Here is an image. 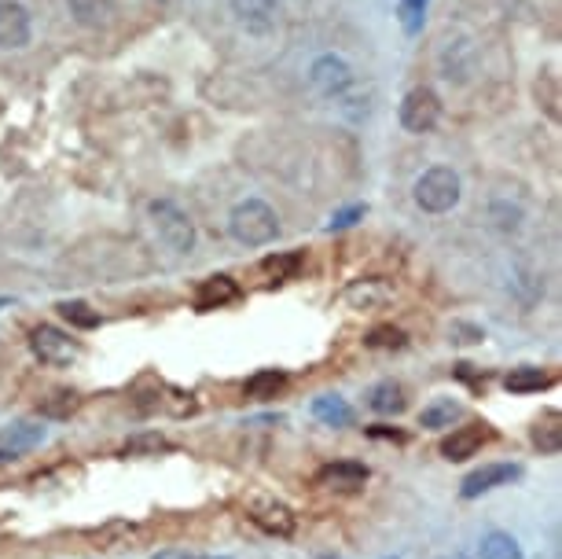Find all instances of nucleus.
<instances>
[{"label":"nucleus","mask_w":562,"mask_h":559,"mask_svg":"<svg viewBox=\"0 0 562 559\" xmlns=\"http://www.w3.org/2000/svg\"><path fill=\"white\" fill-rule=\"evenodd\" d=\"M228 232L243 247H265V243H272L280 236V214L265 199H243V203L232 206Z\"/></svg>","instance_id":"nucleus-1"},{"label":"nucleus","mask_w":562,"mask_h":559,"mask_svg":"<svg viewBox=\"0 0 562 559\" xmlns=\"http://www.w3.org/2000/svg\"><path fill=\"white\" fill-rule=\"evenodd\" d=\"M460 195H463L460 173L452 170V166H430L427 173H419L416 188H412L416 206L427 210V214H449L452 206L460 203Z\"/></svg>","instance_id":"nucleus-2"},{"label":"nucleus","mask_w":562,"mask_h":559,"mask_svg":"<svg viewBox=\"0 0 562 559\" xmlns=\"http://www.w3.org/2000/svg\"><path fill=\"white\" fill-rule=\"evenodd\" d=\"M147 214L155 221L158 240L166 243L169 251H177V254L195 251V221L184 206H177L173 199H151V203H147Z\"/></svg>","instance_id":"nucleus-3"},{"label":"nucleus","mask_w":562,"mask_h":559,"mask_svg":"<svg viewBox=\"0 0 562 559\" xmlns=\"http://www.w3.org/2000/svg\"><path fill=\"white\" fill-rule=\"evenodd\" d=\"M397 118H401V129H405V133H412V137H423V133H430V129L441 122L438 92L427 89V85L412 89L405 100H401V111H397Z\"/></svg>","instance_id":"nucleus-4"},{"label":"nucleus","mask_w":562,"mask_h":559,"mask_svg":"<svg viewBox=\"0 0 562 559\" xmlns=\"http://www.w3.org/2000/svg\"><path fill=\"white\" fill-rule=\"evenodd\" d=\"M30 350L41 365H52V368H63V365H74L78 361V343L70 339L67 331L52 328V324H41V328L30 331Z\"/></svg>","instance_id":"nucleus-5"},{"label":"nucleus","mask_w":562,"mask_h":559,"mask_svg":"<svg viewBox=\"0 0 562 559\" xmlns=\"http://www.w3.org/2000/svg\"><path fill=\"white\" fill-rule=\"evenodd\" d=\"M232 19L239 30H247L250 37H269L280 26V0H228Z\"/></svg>","instance_id":"nucleus-6"},{"label":"nucleus","mask_w":562,"mask_h":559,"mask_svg":"<svg viewBox=\"0 0 562 559\" xmlns=\"http://www.w3.org/2000/svg\"><path fill=\"white\" fill-rule=\"evenodd\" d=\"M309 85H313L320 96H342V92L353 85V67H349L342 56H335V52H324V56H316L313 67H309Z\"/></svg>","instance_id":"nucleus-7"},{"label":"nucleus","mask_w":562,"mask_h":559,"mask_svg":"<svg viewBox=\"0 0 562 559\" xmlns=\"http://www.w3.org/2000/svg\"><path fill=\"white\" fill-rule=\"evenodd\" d=\"M515 479H522V468L518 464H485V468L471 471L460 486V497L463 501H474V497H482L489 490H500V486H511Z\"/></svg>","instance_id":"nucleus-8"},{"label":"nucleus","mask_w":562,"mask_h":559,"mask_svg":"<svg viewBox=\"0 0 562 559\" xmlns=\"http://www.w3.org/2000/svg\"><path fill=\"white\" fill-rule=\"evenodd\" d=\"M34 37V23L19 0H0V48H26Z\"/></svg>","instance_id":"nucleus-9"},{"label":"nucleus","mask_w":562,"mask_h":559,"mask_svg":"<svg viewBox=\"0 0 562 559\" xmlns=\"http://www.w3.org/2000/svg\"><path fill=\"white\" fill-rule=\"evenodd\" d=\"M493 438L489 431V423H467V427H456V431L441 442V457L452 460V464H460V460H471L485 442Z\"/></svg>","instance_id":"nucleus-10"},{"label":"nucleus","mask_w":562,"mask_h":559,"mask_svg":"<svg viewBox=\"0 0 562 559\" xmlns=\"http://www.w3.org/2000/svg\"><path fill=\"white\" fill-rule=\"evenodd\" d=\"M474 59L478 56H474V45L467 37H449L445 48H441V74L449 81H456V85H463L474 74Z\"/></svg>","instance_id":"nucleus-11"},{"label":"nucleus","mask_w":562,"mask_h":559,"mask_svg":"<svg viewBox=\"0 0 562 559\" xmlns=\"http://www.w3.org/2000/svg\"><path fill=\"white\" fill-rule=\"evenodd\" d=\"M250 519H254L265 534H276V537H291L294 526H298L294 512L283 501H254L250 504Z\"/></svg>","instance_id":"nucleus-12"},{"label":"nucleus","mask_w":562,"mask_h":559,"mask_svg":"<svg viewBox=\"0 0 562 559\" xmlns=\"http://www.w3.org/2000/svg\"><path fill=\"white\" fill-rule=\"evenodd\" d=\"M364 482H368V468L357 460H338L316 471V486H327V490H360Z\"/></svg>","instance_id":"nucleus-13"},{"label":"nucleus","mask_w":562,"mask_h":559,"mask_svg":"<svg viewBox=\"0 0 562 559\" xmlns=\"http://www.w3.org/2000/svg\"><path fill=\"white\" fill-rule=\"evenodd\" d=\"M41 442H45V427L41 423H15L8 431H0V453L8 460H15L19 453H30Z\"/></svg>","instance_id":"nucleus-14"},{"label":"nucleus","mask_w":562,"mask_h":559,"mask_svg":"<svg viewBox=\"0 0 562 559\" xmlns=\"http://www.w3.org/2000/svg\"><path fill=\"white\" fill-rule=\"evenodd\" d=\"M236 298H239V284L232 276H210V280H203V287H199L195 306L203 309V313H210V309H221V306H228V302H236Z\"/></svg>","instance_id":"nucleus-15"},{"label":"nucleus","mask_w":562,"mask_h":559,"mask_svg":"<svg viewBox=\"0 0 562 559\" xmlns=\"http://www.w3.org/2000/svg\"><path fill=\"white\" fill-rule=\"evenodd\" d=\"M368 409L379 412V416H397L405 412V387L394 383V379H383L368 390Z\"/></svg>","instance_id":"nucleus-16"},{"label":"nucleus","mask_w":562,"mask_h":559,"mask_svg":"<svg viewBox=\"0 0 562 559\" xmlns=\"http://www.w3.org/2000/svg\"><path fill=\"white\" fill-rule=\"evenodd\" d=\"M67 8H70V15H74V23L96 30V26L111 23L114 0H67Z\"/></svg>","instance_id":"nucleus-17"},{"label":"nucleus","mask_w":562,"mask_h":559,"mask_svg":"<svg viewBox=\"0 0 562 559\" xmlns=\"http://www.w3.org/2000/svg\"><path fill=\"white\" fill-rule=\"evenodd\" d=\"M529 438H533V445H537L540 453H562V416L559 412H548V416H540L537 423H533V431H529Z\"/></svg>","instance_id":"nucleus-18"},{"label":"nucleus","mask_w":562,"mask_h":559,"mask_svg":"<svg viewBox=\"0 0 562 559\" xmlns=\"http://www.w3.org/2000/svg\"><path fill=\"white\" fill-rule=\"evenodd\" d=\"M313 416L327 427H349L353 423V409H349L346 398H338V394H320L313 401Z\"/></svg>","instance_id":"nucleus-19"},{"label":"nucleus","mask_w":562,"mask_h":559,"mask_svg":"<svg viewBox=\"0 0 562 559\" xmlns=\"http://www.w3.org/2000/svg\"><path fill=\"white\" fill-rule=\"evenodd\" d=\"M287 387V372H280V368H261V372H254V376L247 379V398L254 401H269L276 398L280 390Z\"/></svg>","instance_id":"nucleus-20"},{"label":"nucleus","mask_w":562,"mask_h":559,"mask_svg":"<svg viewBox=\"0 0 562 559\" xmlns=\"http://www.w3.org/2000/svg\"><path fill=\"white\" fill-rule=\"evenodd\" d=\"M548 383H551L548 372H544V368H533V365L511 368L504 379V387L511 390V394H537V390H544Z\"/></svg>","instance_id":"nucleus-21"},{"label":"nucleus","mask_w":562,"mask_h":559,"mask_svg":"<svg viewBox=\"0 0 562 559\" xmlns=\"http://www.w3.org/2000/svg\"><path fill=\"white\" fill-rule=\"evenodd\" d=\"M489 221H493L496 232H504V236H515V232L522 229L526 214H522V206L511 203V199H496V203H489Z\"/></svg>","instance_id":"nucleus-22"},{"label":"nucleus","mask_w":562,"mask_h":559,"mask_svg":"<svg viewBox=\"0 0 562 559\" xmlns=\"http://www.w3.org/2000/svg\"><path fill=\"white\" fill-rule=\"evenodd\" d=\"M478 556H482V559H526V556H522V545H518L511 534H504V530L485 534L482 548H478Z\"/></svg>","instance_id":"nucleus-23"},{"label":"nucleus","mask_w":562,"mask_h":559,"mask_svg":"<svg viewBox=\"0 0 562 559\" xmlns=\"http://www.w3.org/2000/svg\"><path fill=\"white\" fill-rule=\"evenodd\" d=\"M456 420H460V405H456L452 398L430 401L427 409L419 412V423H423L427 431H441V427H452Z\"/></svg>","instance_id":"nucleus-24"},{"label":"nucleus","mask_w":562,"mask_h":559,"mask_svg":"<svg viewBox=\"0 0 562 559\" xmlns=\"http://www.w3.org/2000/svg\"><path fill=\"white\" fill-rule=\"evenodd\" d=\"M59 317L67 320L70 328H81V331H92L100 328V313L89 306V302H78V298H67V302H59Z\"/></svg>","instance_id":"nucleus-25"},{"label":"nucleus","mask_w":562,"mask_h":559,"mask_svg":"<svg viewBox=\"0 0 562 559\" xmlns=\"http://www.w3.org/2000/svg\"><path fill=\"white\" fill-rule=\"evenodd\" d=\"M302 251H287V254H272V258H265L261 262V269L272 276V280H294L298 276V269H302Z\"/></svg>","instance_id":"nucleus-26"},{"label":"nucleus","mask_w":562,"mask_h":559,"mask_svg":"<svg viewBox=\"0 0 562 559\" xmlns=\"http://www.w3.org/2000/svg\"><path fill=\"white\" fill-rule=\"evenodd\" d=\"M78 405H81L78 390H56V394H48V398L41 401V412L52 416V420H67L70 412H78Z\"/></svg>","instance_id":"nucleus-27"},{"label":"nucleus","mask_w":562,"mask_h":559,"mask_svg":"<svg viewBox=\"0 0 562 559\" xmlns=\"http://www.w3.org/2000/svg\"><path fill=\"white\" fill-rule=\"evenodd\" d=\"M427 4H430V0H401V4H397V19H401V26H405L408 37H416L419 30H423Z\"/></svg>","instance_id":"nucleus-28"},{"label":"nucleus","mask_w":562,"mask_h":559,"mask_svg":"<svg viewBox=\"0 0 562 559\" xmlns=\"http://www.w3.org/2000/svg\"><path fill=\"white\" fill-rule=\"evenodd\" d=\"M169 442L162 438L158 431L151 434H136V438H129L125 442V457H140V453H166Z\"/></svg>","instance_id":"nucleus-29"},{"label":"nucleus","mask_w":562,"mask_h":559,"mask_svg":"<svg viewBox=\"0 0 562 559\" xmlns=\"http://www.w3.org/2000/svg\"><path fill=\"white\" fill-rule=\"evenodd\" d=\"M364 343L371 346V350H397V346H405V331H397V328H375L364 339Z\"/></svg>","instance_id":"nucleus-30"},{"label":"nucleus","mask_w":562,"mask_h":559,"mask_svg":"<svg viewBox=\"0 0 562 559\" xmlns=\"http://www.w3.org/2000/svg\"><path fill=\"white\" fill-rule=\"evenodd\" d=\"M449 339L460 346H471V343H482L485 331L478 328V324H467V320H452L449 324Z\"/></svg>","instance_id":"nucleus-31"},{"label":"nucleus","mask_w":562,"mask_h":559,"mask_svg":"<svg viewBox=\"0 0 562 559\" xmlns=\"http://www.w3.org/2000/svg\"><path fill=\"white\" fill-rule=\"evenodd\" d=\"M364 214H368V206H364V203L342 206V210H335V214H331V221H327V229H331V232L349 229V225H357V221H360Z\"/></svg>","instance_id":"nucleus-32"},{"label":"nucleus","mask_w":562,"mask_h":559,"mask_svg":"<svg viewBox=\"0 0 562 559\" xmlns=\"http://www.w3.org/2000/svg\"><path fill=\"white\" fill-rule=\"evenodd\" d=\"M375 438H394V442H405V434L401 431H371Z\"/></svg>","instance_id":"nucleus-33"},{"label":"nucleus","mask_w":562,"mask_h":559,"mask_svg":"<svg viewBox=\"0 0 562 559\" xmlns=\"http://www.w3.org/2000/svg\"><path fill=\"white\" fill-rule=\"evenodd\" d=\"M4 306H8V298H0V309H4Z\"/></svg>","instance_id":"nucleus-34"},{"label":"nucleus","mask_w":562,"mask_h":559,"mask_svg":"<svg viewBox=\"0 0 562 559\" xmlns=\"http://www.w3.org/2000/svg\"><path fill=\"white\" fill-rule=\"evenodd\" d=\"M158 4H173V0H158Z\"/></svg>","instance_id":"nucleus-35"},{"label":"nucleus","mask_w":562,"mask_h":559,"mask_svg":"<svg viewBox=\"0 0 562 559\" xmlns=\"http://www.w3.org/2000/svg\"><path fill=\"white\" fill-rule=\"evenodd\" d=\"M452 559H463V556H452Z\"/></svg>","instance_id":"nucleus-36"}]
</instances>
